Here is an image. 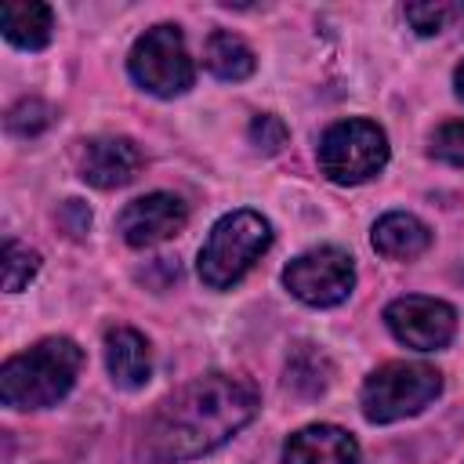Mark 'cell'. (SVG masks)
<instances>
[{"instance_id": "obj_1", "label": "cell", "mask_w": 464, "mask_h": 464, "mask_svg": "<svg viewBox=\"0 0 464 464\" xmlns=\"http://www.w3.org/2000/svg\"><path fill=\"white\" fill-rule=\"evenodd\" d=\"M257 388L232 373H207L181 384L145 424L141 453L149 464H181L214 453L257 417Z\"/></svg>"}, {"instance_id": "obj_2", "label": "cell", "mask_w": 464, "mask_h": 464, "mask_svg": "<svg viewBox=\"0 0 464 464\" xmlns=\"http://www.w3.org/2000/svg\"><path fill=\"white\" fill-rule=\"evenodd\" d=\"M83 370V348L72 337H44L0 366V399L11 410L58 406Z\"/></svg>"}, {"instance_id": "obj_3", "label": "cell", "mask_w": 464, "mask_h": 464, "mask_svg": "<svg viewBox=\"0 0 464 464\" xmlns=\"http://www.w3.org/2000/svg\"><path fill=\"white\" fill-rule=\"evenodd\" d=\"M272 246V225L257 210H232L214 221L207 243L199 246V279L210 290L236 286Z\"/></svg>"}, {"instance_id": "obj_4", "label": "cell", "mask_w": 464, "mask_h": 464, "mask_svg": "<svg viewBox=\"0 0 464 464\" xmlns=\"http://www.w3.org/2000/svg\"><path fill=\"white\" fill-rule=\"evenodd\" d=\"M442 392V373L428 362H384L377 366L359 392L362 417L370 424H395L417 417Z\"/></svg>"}, {"instance_id": "obj_5", "label": "cell", "mask_w": 464, "mask_h": 464, "mask_svg": "<svg viewBox=\"0 0 464 464\" xmlns=\"http://www.w3.org/2000/svg\"><path fill=\"white\" fill-rule=\"evenodd\" d=\"M127 69H130V80L156 98H178L196 80V65L185 47V36L170 22L152 25L134 40L127 54Z\"/></svg>"}, {"instance_id": "obj_6", "label": "cell", "mask_w": 464, "mask_h": 464, "mask_svg": "<svg viewBox=\"0 0 464 464\" xmlns=\"http://www.w3.org/2000/svg\"><path fill=\"white\" fill-rule=\"evenodd\" d=\"M388 163V134L373 120H341L319 138V167L334 185H362Z\"/></svg>"}, {"instance_id": "obj_7", "label": "cell", "mask_w": 464, "mask_h": 464, "mask_svg": "<svg viewBox=\"0 0 464 464\" xmlns=\"http://www.w3.org/2000/svg\"><path fill=\"white\" fill-rule=\"evenodd\" d=\"M283 283L297 301L312 308H334L352 294L355 265H352V254L341 246H315L297 254L283 268Z\"/></svg>"}, {"instance_id": "obj_8", "label": "cell", "mask_w": 464, "mask_h": 464, "mask_svg": "<svg viewBox=\"0 0 464 464\" xmlns=\"http://www.w3.org/2000/svg\"><path fill=\"white\" fill-rule=\"evenodd\" d=\"M384 323H388V330H392V337L399 344L417 348V352H439L457 334L453 304H446L439 297H424V294L395 297L384 308Z\"/></svg>"}, {"instance_id": "obj_9", "label": "cell", "mask_w": 464, "mask_h": 464, "mask_svg": "<svg viewBox=\"0 0 464 464\" xmlns=\"http://www.w3.org/2000/svg\"><path fill=\"white\" fill-rule=\"evenodd\" d=\"M185 221H188V207L174 192H145L120 210L116 228L127 246L145 250V246L174 239L185 228Z\"/></svg>"}, {"instance_id": "obj_10", "label": "cell", "mask_w": 464, "mask_h": 464, "mask_svg": "<svg viewBox=\"0 0 464 464\" xmlns=\"http://www.w3.org/2000/svg\"><path fill=\"white\" fill-rule=\"evenodd\" d=\"M76 170L94 188H123L141 170V149L123 134H98L80 141Z\"/></svg>"}, {"instance_id": "obj_11", "label": "cell", "mask_w": 464, "mask_h": 464, "mask_svg": "<svg viewBox=\"0 0 464 464\" xmlns=\"http://www.w3.org/2000/svg\"><path fill=\"white\" fill-rule=\"evenodd\" d=\"M283 464H359V442L337 424H308L286 439Z\"/></svg>"}, {"instance_id": "obj_12", "label": "cell", "mask_w": 464, "mask_h": 464, "mask_svg": "<svg viewBox=\"0 0 464 464\" xmlns=\"http://www.w3.org/2000/svg\"><path fill=\"white\" fill-rule=\"evenodd\" d=\"M105 366L116 388L138 392L152 377V352L149 341L130 326H112L105 334Z\"/></svg>"}, {"instance_id": "obj_13", "label": "cell", "mask_w": 464, "mask_h": 464, "mask_svg": "<svg viewBox=\"0 0 464 464\" xmlns=\"http://www.w3.org/2000/svg\"><path fill=\"white\" fill-rule=\"evenodd\" d=\"M370 239H373V250L381 257H388V261H413V257H420L431 246V228L417 214L392 210V214L377 218Z\"/></svg>"}, {"instance_id": "obj_14", "label": "cell", "mask_w": 464, "mask_h": 464, "mask_svg": "<svg viewBox=\"0 0 464 464\" xmlns=\"http://www.w3.org/2000/svg\"><path fill=\"white\" fill-rule=\"evenodd\" d=\"M0 29L7 44L22 51H40L51 44L54 14L47 4H36V0H7L0 7Z\"/></svg>"}, {"instance_id": "obj_15", "label": "cell", "mask_w": 464, "mask_h": 464, "mask_svg": "<svg viewBox=\"0 0 464 464\" xmlns=\"http://www.w3.org/2000/svg\"><path fill=\"white\" fill-rule=\"evenodd\" d=\"M203 65H207L218 80H232V83H236V80H246V76L257 69V58H254V51H250V44H246L243 36L218 29V33L207 36Z\"/></svg>"}, {"instance_id": "obj_16", "label": "cell", "mask_w": 464, "mask_h": 464, "mask_svg": "<svg viewBox=\"0 0 464 464\" xmlns=\"http://www.w3.org/2000/svg\"><path fill=\"white\" fill-rule=\"evenodd\" d=\"M286 384L297 388V392H304V395L326 392V384H330V362H326V355L319 348H312V344H297L294 359L286 362Z\"/></svg>"}, {"instance_id": "obj_17", "label": "cell", "mask_w": 464, "mask_h": 464, "mask_svg": "<svg viewBox=\"0 0 464 464\" xmlns=\"http://www.w3.org/2000/svg\"><path fill=\"white\" fill-rule=\"evenodd\" d=\"M0 265H4V290H7V294H18V290L40 272V254L29 250V246L18 243V239H7Z\"/></svg>"}, {"instance_id": "obj_18", "label": "cell", "mask_w": 464, "mask_h": 464, "mask_svg": "<svg viewBox=\"0 0 464 464\" xmlns=\"http://www.w3.org/2000/svg\"><path fill=\"white\" fill-rule=\"evenodd\" d=\"M428 152H431V160H439V163H446V167H464V120L442 123V127L431 134Z\"/></svg>"}, {"instance_id": "obj_19", "label": "cell", "mask_w": 464, "mask_h": 464, "mask_svg": "<svg viewBox=\"0 0 464 464\" xmlns=\"http://www.w3.org/2000/svg\"><path fill=\"white\" fill-rule=\"evenodd\" d=\"M47 123H51V109H47L44 102H36V98H25V102H18V105L7 112V130L18 134V138H33V134H40Z\"/></svg>"}, {"instance_id": "obj_20", "label": "cell", "mask_w": 464, "mask_h": 464, "mask_svg": "<svg viewBox=\"0 0 464 464\" xmlns=\"http://www.w3.org/2000/svg\"><path fill=\"white\" fill-rule=\"evenodd\" d=\"M402 14H406V22L413 25V33L435 36V33H442V25L450 22L453 7H450V4H406Z\"/></svg>"}, {"instance_id": "obj_21", "label": "cell", "mask_w": 464, "mask_h": 464, "mask_svg": "<svg viewBox=\"0 0 464 464\" xmlns=\"http://www.w3.org/2000/svg\"><path fill=\"white\" fill-rule=\"evenodd\" d=\"M250 141L261 149V152H279L286 145V123L272 112H257L254 123H250Z\"/></svg>"}, {"instance_id": "obj_22", "label": "cell", "mask_w": 464, "mask_h": 464, "mask_svg": "<svg viewBox=\"0 0 464 464\" xmlns=\"http://www.w3.org/2000/svg\"><path fill=\"white\" fill-rule=\"evenodd\" d=\"M453 94H457V98L464 102V62H460V65L453 69Z\"/></svg>"}]
</instances>
